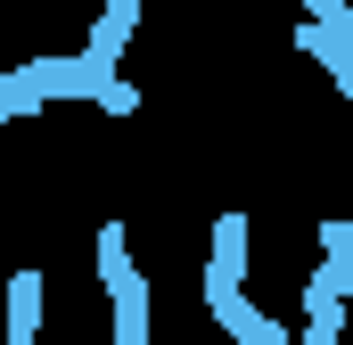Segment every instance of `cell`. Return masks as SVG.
Listing matches in <instances>:
<instances>
[{
  "label": "cell",
  "instance_id": "6da1fadb",
  "mask_svg": "<svg viewBox=\"0 0 353 345\" xmlns=\"http://www.w3.org/2000/svg\"><path fill=\"white\" fill-rule=\"evenodd\" d=\"M247 279V214H222L214 222V247H205V304L214 296H239Z\"/></svg>",
  "mask_w": 353,
  "mask_h": 345
},
{
  "label": "cell",
  "instance_id": "7a4b0ae2",
  "mask_svg": "<svg viewBox=\"0 0 353 345\" xmlns=\"http://www.w3.org/2000/svg\"><path fill=\"white\" fill-rule=\"evenodd\" d=\"M41 288H50L41 271H17V279H8V337L0 345H33L41 337Z\"/></svg>",
  "mask_w": 353,
  "mask_h": 345
},
{
  "label": "cell",
  "instance_id": "3957f363",
  "mask_svg": "<svg viewBox=\"0 0 353 345\" xmlns=\"http://www.w3.org/2000/svg\"><path fill=\"white\" fill-rule=\"evenodd\" d=\"M99 107H107V115H132V107H140V83H115V75H107V83H99Z\"/></svg>",
  "mask_w": 353,
  "mask_h": 345
}]
</instances>
